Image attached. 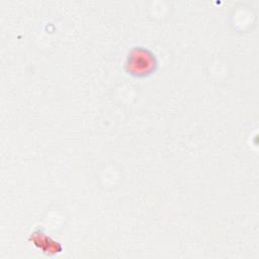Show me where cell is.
Listing matches in <instances>:
<instances>
[{
	"label": "cell",
	"mask_w": 259,
	"mask_h": 259,
	"mask_svg": "<svg viewBox=\"0 0 259 259\" xmlns=\"http://www.w3.org/2000/svg\"><path fill=\"white\" fill-rule=\"evenodd\" d=\"M159 67L157 56L150 49L143 46L133 47L124 64V71L135 78H147L153 75Z\"/></svg>",
	"instance_id": "6da1fadb"
},
{
	"label": "cell",
	"mask_w": 259,
	"mask_h": 259,
	"mask_svg": "<svg viewBox=\"0 0 259 259\" xmlns=\"http://www.w3.org/2000/svg\"><path fill=\"white\" fill-rule=\"evenodd\" d=\"M28 241L48 257H52L63 252L62 244L50 237L41 226L36 227L31 232V234L28 236Z\"/></svg>",
	"instance_id": "7a4b0ae2"
}]
</instances>
